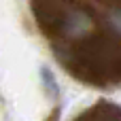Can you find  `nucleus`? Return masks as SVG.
I'll list each match as a JSON object with an SVG mask.
<instances>
[{
	"label": "nucleus",
	"mask_w": 121,
	"mask_h": 121,
	"mask_svg": "<svg viewBox=\"0 0 121 121\" xmlns=\"http://www.w3.org/2000/svg\"><path fill=\"white\" fill-rule=\"evenodd\" d=\"M40 77H43V87H45L47 96H49V98H57V96H60V89H57V83H55L53 72L43 66V68H40Z\"/></svg>",
	"instance_id": "f257e3e1"
}]
</instances>
